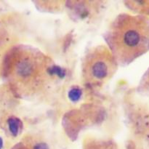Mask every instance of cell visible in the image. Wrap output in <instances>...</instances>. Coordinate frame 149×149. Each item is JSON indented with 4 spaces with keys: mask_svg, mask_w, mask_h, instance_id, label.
<instances>
[{
    "mask_svg": "<svg viewBox=\"0 0 149 149\" xmlns=\"http://www.w3.org/2000/svg\"><path fill=\"white\" fill-rule=\"evenodd\" d=\"M81 149H119L117 143L110 138L88 135L84 138Z\"/></svg>",
    "mask_w": 149,
    "mask_h": 149,
    "instance_id": "cell-5",
    "label": "cell"
},
{
    "mask_svg": "<svg viewBox=\"0 0 149 149\" xmlns=\"http://www.w3.org/2000/svg\"><path fill=\"white\" fill-rule=\"evenodd\" d=\"M56 70L52 58L29 45L11 47L3 60L4 81L12 93L23 100L43 95L54 83Z\"/></svg>",
    "mask_w": 149,
    "mask_h": 149,
    "instance_id": "cell-1",
    "label": "cell"
},
{
    "mask_svg": "<svg viewBox=\"0 0 149 149\" xmlns=\"http://www.w3.org/2000/svg\"><path fill=\"white\" fill-rule=\"evenodd\" d=\"M103 39L118 65H129L149 52V17L119 14L109 24Z\"/></svg>",
    "mask_w": 149,
    "mask_h": 149,
    "instance_id": "cell-2",
    "label": "cell"
},
{
    "mask_svg": "<svg viewBox=\"0 0 149 149\" xmlns=\"http://www.w3.org/2000/svg\"><path fill=\"white\" fill-rule=\"evenodd\" d=\"M119 65L106 45L93 46L87 49L81 63V76L87 87L98 89L115 76Z\"/></svg>",
    "mask_w": 149,
    "mask_h": 149,
    "instance_id": "cell-3",
    "label": "cell"
},
{
    "mask_svg": "<svg viewBox=\"0 0 149 149\" xmlns=\"http://www.w3.org/2000/svg\"><path fill=\"white\" fill-rule=\"evenodd\" d=\"M11 149H51L49 143L39 134H26Z\"/></svg>",
    "mask_w": 149,
    "mask_h": 149,
    "instance_id": "cell-4",
    "label": "cell"
},
{
    "mask_svg": "<svg viewBox=\"0 0 149 149\" xmlns=\"http://www.w3.org/2000/svg\"><path fill=\"white\" fill-rule=\"evenodd\" d=\"M129 7L135 11L136 14L142 15L146 17L149 16V1H129L127 2Z\"/></svg>",
    "mask_w": 149,
    "mask_h": 149,
    "instance_id": "cell-6",
    "label": "cell"
}]
</instances>
